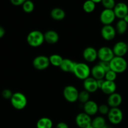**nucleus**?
Masks as SVG:
<instances>
[{
    "mask_svg": "<svg viewBox=\"0 0 128 128\" xmlns=\"http://www.w3.org/2000/svg\"><path fill=\"white\" fill-rule=\"evenodd\" d=\"M109 63H110V70L116 72L117 74L122 73L127 70V62L124 57L114 56L109 62Z\"/></svg>",
    "mask_w": 128,
    "mask_h": 128,
    "instance_id": "1",
    "label": "nucleus"
},
{
    "mask_svg": "<svg viewBox=\"0 0 128 128\" xmlns=\"http://www.w3.org/2000/svg\"><path fill=\"white\" fill-rule=\"evenodd\" d=\"M26 41L28 44L31 47H38L41 46L45 41L44 34H43L40 31L34 30L31 31L28 34L26 37Z\"/></svg>",
    "mask_w": 128,
    "mask_h": 128,
    "instance_id": "2",
    "label": "nucleus"
},
{
    "mask_svg": "<svg viewBox=\"0 0 128 128\" xmlns=\"http://www.w3.org/2000/svg\"><path fill=\"white\" fill-rule=\"evenodd\" d=\"M73 73L79 80H85L90 74V69L87 64L84 62H76Z\"/></svg>",
    "mask_w": 128,
    "mask_h": 128,
    "instance_id": "3",
    "label": "nucleus"
},
{
    "mask_svg": "<svg viewBox=\"0 0 128 128\" xmlns=\"http://www.w3.org/2000/svg\"><path fill=\"white\" fill-rule=\"evenodd\" d=\"M10 101L13 107L18 110H23L27 104V99L26 96L24 94L20 92L13 94Z\"/></svg>",
    "mask_w": 128,
    "mask_h": 128,
    "instance_id": "4",
    "label": "nucleus"
},
{
    "mask_svg": "<svg viewBox=\"0 0 128 128\" xmlns=\"http://www.w3.org/2000/svg\"><path fill=\"white\" fill-rule=\"evenodd\" d=\"M79 94L77 89L72 85L65 86L63 91L64 98L69 102H74L77 101Z\"/></svg>",
    "mask_w": 128,
    "mask_h": 128,
    "instance_id": "5",
    "label": "nucleus"
},
{
    "mask_svg": "<svg viewBox=\"0 0 128 128\" xmlns=\"http://www.w3.org/2000/svg\"><path fill=\"white\" fill-rule=\"evenodd\" d=\"M108 120L113 124H119L123 120L122 111L119 108H112L107 114Z\"/></svg>",
    "mask_w": 128,
    "mask_h": 128,
    "instance_id": "6",
    "label": "nucleus"
},
{
    "mask_svg": "<svg viewBox=\"0 0 128 128\" xmlns=\"http://www.w3.org/2000/svg\"><path fill=\"white\" fill-rule=\"evenodd\" d=\"M114 56L112 49L107 46L101 47L97 51V58L100 60V61L110 62Z\"/></svg>",
    "mask_w": 128,
    "mask_h": 128,
    "instance_id": "7",
    "label": "nucleus"
},
{
    "mask_svg": "<svg viewBox=\"0 0 128 128\" xmlns=\"http://www.w3.org/2000/svg\"><path fill=\"white\" fill-rule=\"evenodd\" d=\"M49 58L43 55H40L35 58L33 61V66L38 70H44L50 66Z\"/></svg>",
    "mask_w": 128,
    "mask_h": 128,
    "instance_id": "8",
    "label": "nucleus"
},
{
    "mask_svg": "<svg viewBox=\"0 0 128 128\" xmlns=\"http://www.w3.org/2000/svg\"><path fill=\"white\" fill-rule=\"evenodd\" d=\"M113 10L104 9L100 14V22L104 25H110L115 19Z\"/></svg>",
    "mask_w": 128,
    "mask_h": 128,
    "instance_id": "9",
    "label": "nucleus"
},
{
    "mask_svg": "<svg viewBox=\"0 0 128 128\" xmlns=\"http://www.w3.org/2000/svg\"><path fill=\"white\" fill-rule=\"evenodd\" d=\"M92 120L89 115L85 112H80L78 114L75 118V122L77 126L80 128H86L91 124Z\"/></svg>",
    "mask_w": 128,
    "mask_h": 128,
    "instance_id": "10",
    "label": "nucleus"
},
{
    "mask_svg": "<svg viewBox=\"0 0 128 128\" xmlns=\"http://www.w3.org/2000/svg\"><path fill=\"white\" fill-rule=\"evenodd\" d=\"M115 17L122 20L128 14V6L123 2H119L115 4L113 9Z\"/></svg>",
    "mask_w": 128,
    "mask_h": 128,
    "instance_id": "11",
    "label": "nucleus"
},
{
    "mask_svg": "<svg viewBox=\"0 0 128 128\" xmlns=\"http://www.w3.org/2000/svg\"><path fill=\"white\" fill-rule=\"evenodd\" d=\"M101 35L103 39L106 41H111L116 35L115 29L110 25H104L101 30Z\"/></svg>",
    "mask_w": 128,
    "mask_h": 128,
    "instance_id": "12",
    "label": "nucleus"
},
{
    "mask_svg": "<svg viewBox=\"0 0 128 128\" xmlns=\"http://www.w3.org/2000/svg\"><path fill=\"white\" fill-rule=\"evenodd\" d=\"M113 52L115 56L124 57L128 52L127 45L124 41H119L113 46Z\"/></svg>",
    "mask_w": 128,
    "mask_h": 128,
    "instance_id": "13",
    "label": "nucleus"
},
{
    "mask_svg": "<svg viewBox=\"0 0 128 128\" xmlns=\"http://www.w3.org/2000/svg\"><path fill=\"white\" fill-rule=\"evenodd\" d=\"M84 88L85 91L90 92H94L98 90L97 80L92 77H89L84 80Z\"/></svg>",
    "mask_w": 128,
    "mask_h": 128,
    "instance_id": "14",
    "label": "nucleus"
},
{
    "mask_svg": "<svg viewBox=\"0 0 128 128\" xmlns=\"http://www.w3.org/2000/svg\"><path fill=\"white\" fill-rule=\"evenodd\" d=\"M83 57L87 62H94L97 58V51L93 47L86 48L83 51Z\"/></svg>",
    "mask_w": 128,
    "mask_h": 128,
    "instance_id": "15",
    "label": "nucleus"
},
{
    "mask_svg": "<svg viewBox=\"0 0 128 128\" xmlns=\"http://www.w3.org/2000/svg\"><path fill=\"white\" fill-rule=\"evenodd\" d=\"M122 98L120 94L117 92H114L109 95L107 98V105L112 108H118L122 103Z\"/></svg>",
    "mask_w": 128,
    "mask_h": 128,
    "instance_id": "16",
    "label": "nucleus"
},
{
    "mask_svg": "<svg viewBox=\"0 0 128 128\" xmlns=\"http://www.w3.org/2000/svg\"><path fill=\"white\" fill-rule=\"evenodd\" d=\"M99 106L94 101L89 100L84 104V112L89 116H93L98 112Z\"/></svg>",
    "mask_w": 128,
    "mask_h": 128,
    "instance_id": "17",
    "label": "nucleus"
},
{
    "mask_svg": "<svg viewBox=\"0 0 128 128\" xmlns=\"http://www.w3.org/2000/svg\"><path fill=\"white\" fill-rule=\"evenodd\" d=\"M117 86L114 81H109L105 80L102 86L101 91L107 95H110L115 92Z\"/></svg>",
    "mask_w": 128,
    "mask_h": 128,
    "instance_id": "18",
    "label": "nucleus"
},
{
    "mask_svg": "<svg viewBox=\"0 0 128 128\" xmlns=\"http://www.w3.org/2000/svg\"><path fill=\"white\" fill-rule=\"evenodd\" d=\"M44 40L47 43L53 44L56 43L58 41V34L53 30H49L44 34Z\"/></svg>",
    "mask_w": 128,
    "mask_h": 128,
    "instance_id": "19",
    "label": "nucleus"
},
{
    "mask_svg": "<svg viewBox=\"0 0 128 128\" xmlns=\"http://www.w3.org/2000/svg\"><path fill=\"white\" fill-rule=\"evenodd\" d=\"M90 74H92V78H94L96 80H102V79H104V77H105V71L98 64L95 65L92 68V70H90Z\"/></svg>",
    "mask_w": 128,
    "mask_h": 128,
    "instance_id": "20",
    "label": "nucleus"
},
{
    "mask_svg": "<svg viewBox=\"0 0 128 128\" xmlns=\"http://www.w3.org/2000/svg\"><path fill=\"white\" fill-rule=\"evenodd\" d=\"M75 64H76V62H74L71 60L63 59L61 65L60 66V68L64 72H73Z\"/></svg>",
    "mask_w": 128,
    "mask_h": 128,
    "instance_id": "21",
    "label": "nucleus"
},
{
    "mask_svg": "<svg viewBox=\"0 0 128 128\" xmlns=\"http://www.w3.org/2000/svg\"><path fill=\"white\" fill-rule=\"evenodd\" d=\"M51 18L56 21H61L65 17V12L63 10L60 8H55L50 12Z\"/></svg>",
    "mask_w": 128,
    "mask_h": 128,
    "instance_id": "22",
    "label": "nucleus"
},
{
    "mask_svg": "<svg viewBox=\"0 0 128 128\" xmlns=\"http://www.w3.org/2000/svg\"><path fill=\"white\" fill-rule=\"evenodd\" d=\"M53 122L50 118H41L36 122V128H52Z\"/></svg>",
    "mask_w": 128,
    "mask_h": 128,
    "instance_id": "23",
    "label": "nucleus"
},
{
    "mask_svg": "<svg viewBox=\"0 0 128 128\" xmlns=\"http://www.w3.org/2000/svg\"><path fill=\"white\" fill-rule=\"evenodd\" d=\"M127 26L128 24L126 23L122 19L119 20L115 26V29L116 32H117L119 34H123L126 32L127 30Z\"/></svg>",
    "mask_w": 128,
    "mask_h": 128,
    "instance_id": "24",
    "label": "nucleus"
},
{
    "mask_svg": "<svg viewBox=\"0 0 128 128\" xmlns=\"http://www.w3.org/2000/svg\"><path fill=\"white\" fill-rule=\"evenodd\" d=\"M63 58L60 55L54 54L51 55L49 57V61L50 64L52 66H55V67H60L61 62L63 61Z\"/></svg>",
    "mask_w": 128,
    "mask_h": 128,
    "instance_id": "25",
    "label": "nucleus"
},
{
    "mask_svg": "<svg viewBox=\"0 0 128 128\" xmlns=\"http://www.w3.org/2000/svg\"><path fill=\"white\" fill-rule=\"evenodd\" d=\"M92 126L94 128H102L105 125V120L102 116H97L93 120H92L91 122Z\"/></svg>",
    "mask_w": 128,
    "mask_h": 128,
    "instance_id": "26",
    "label": "nucleus"
},
{
    "mask_svg": "<svg viewBox=\"0 0 128 128\" xmlns=\"http://www.w3.org/2000/svg\"><path fill=\"white\" fill-rule=\"evenodd\" d=\"M95 9V3L91 0H87L83 4V10L87 13L93 12Z\"/></svg>",
    "mask_w": 128,
    "mask_h": 128,
    "instance_id": "27",
    "label": "nucleus"
},
{
    "mask_svg": "<svg viewBox=\"0 0 128 128\" xmlns=\"http://www.w3.org/2000/svg\"><path fill=\"white\" fill-rule=\"evenodd\" d=\"M23 11L26 13H30L32 12L35 8V4L31 0H26L22 5Z\"/></svg>",
    "mask_w": 128,
    "mask_h": 128,
    "instance_id": "28",
    "label": "nucleus"
},
{
    "mask_svg": "<svg viewBox=\"0 0 128 128\" xmlns=\"http://www.w3.org/2000/svg\"><path fill=\"white\" fill-rule=\"evenodd\" d=\"M89 92H87L85 90L81 91V92H79V98H78V100L80 101L82 103L84 104L86 102H87L88 101H89V98H90V94H89Z\"/></svg>",
    "mask_w": 128,
    "mask_h": 128,
    "instance_id": "29",
    "label": "nucleus"
},
{
    "mask_svg": "<svg viewBox=\"0 0 128 128\" xmlns=\"http://www.w3.org/2000/svg\"><path fill=\"white\" fill-rule=\"evenodd\" d=\"M105 9L113 10L115 5V0H102L100 2Z\"/></svg>",
    "mask_w": 128,
    "mask_h": 128,
    "instance_id": "30",
    "label": "nucleus"
},
{
    "mask_svg": "<svg viewBox=\"0 0 128 128\" xmlns=\"http://www.w3.org/2000/svg\"><path fill=\"white\" fill-rule=\"evenodd\" d=\"M117 78V73L113 71L112 70H110L109 71L105 72V77L104 79L106 81H114Z\"/></svg>",
    "mask_w": 128,
    "mask_h": 128,
    "instance_id": "31",
    "label": "nucleus"
},
{
    "mask_svg": "<svg viewBox=\"0 0 128 128\" xmlns=\"http://www.w3.org/2000/svg\"><path fill=\"white\" fill-rule=\"evenodd\" d=\"M109 106H108L107 104H100V106H99V108H98V111L100 112L101 114L107 115L108 112L109 111Z\"/></svg>",
    "mask_w": 128,
    "mask_h": 128,
    "instance_id": "32",
    "label": "nucleus"
},
{
    "mask_svg": "<svg viewBox=\"0 0 128 128\" xmlns=\"http://www.w3.org/2000/svg\"><path fill=\"white\" fill-rule=\"evenodd\" d=\"M13 92H11V90H8V89H6L4 90L2 92V96L6 100H10L11 98L13 96Z\"/></svg>",
    "mask_w": 128,
    "mask_h": 128,
    "instance_id": "33",
    "label": "nucleus"
},
{
    "mask_svg": "<svg viewBox=\"0 0 128 128\" xmlns=\"http://www.w3.org/2000/svg\"><path fill=\"white\" fill-rule=\"evenodd\" d=\"M99 64L102 68V69L105 72H107V71H109L110 70V63H109V62H107V61H100Z\"/></svg>",
    "mask_w": 128,
    "mask_h": 128,
    "instance_id": "34",
    "label": "nucleus"
},
{
    "mask_svg": "<svg viewBox=\"0 0 128 128\" xmlns=\"http://www.w3.org/2000/svg\"><path fill=\"white\" fill-rule=\"evenodd\" d=\"M26 1V0H10V2L14 6H20L23 5V4Z\"/></svg>",
    "mask_w": 128,
    "mask_h": 128,
    "instance_id": "35",
    "label": "nucleus"
},
{
    "mask_svg": "<svg viewBox=\"0 0 128 128\" xmlns=\"http://www.w3.org/2000/svg\"><path fill=\"white\" fill-rule=\"evenodd\" d=\"M56 128H69V126L67 123L64 122H60L56 124Z\"/></svg>",
    "mask_w": 128,
    "mask_h": 128,
    "instance_id": "36",
    "label": "nucleus"
},
{
    "mask_svg": "<svg viewBox=\"0 0 128 128\" xmlns=\"http://www.w3.org/2000/svg\"><path fill=\"white\" fill-rule=\"evenodd\" d=\"M104 81H105V80H104V79H102V80H97L98 88H99V89L101 88V87H102V86L103 83H104Z\"/></svg>",
    "mask_w": 128,
    "mask_h": 128,
    "instance_id": "37",
    "label": "nucleus"
},
{
    "mask_svg": "<svg viewBox=\"0 0 128 128\" xmlns=\"http://www.w3.org/2000/svg\"><path fill=\"white\" fill-rule=\"evenodd\" d=\"M5 34V30L3 27L0 26V39L2 38Z\"/></svg>",
    "mask_w": 128,
    "mask_h": 128,
    "instance_id": "38",
    "label": "nucleus"
},
{
    "mask_svg": "<svg viewBox=\"0 0 128 128\" xmlns=\"http://www.w3.org/2000/svg\"><path fill=\"white\" fill-rule=\"evenodd\" d=\"M122 20H124V21H125V22H126V23L128 24V14L126 15V16H124V18L122 19Z\"/></svg>",
    "mask_w": 128,
    "mask_h": 128,
    "instance_id": "39",
    "label": "nucleus"
},
{
    "mask_svg": "<svg viewBox=\"0 0 128 128\" xmlns=\"http://www.w3.org/2000/svg\"><path fill=\"white\" fill-rule=\"evenodd\" d=\"M91 1H92L93 2H94L95 4H96V3H99V2H101L102 0H91Z\"/></svg>",
    "mask_w": 128,
    "mask_h": 128,
    "instance_id": "40",
    "label": "nucleus"
},
{
    "mask_svg": "<svg viewBox=\"0 0 128 128\" xmlns=\"http://www.w3.org/2000/svg\"><path fill=\"white\" fill-rule=\"evenodd\" d=\"M86 128H94L92 126V124H90V125H89V126H88Z\"/></svg>",
    "mask_w": 128,
    "mask_h": 128,
    "instance_id": "41",
    "label": "nucleus"
},
{
    "mask_svg": "<svg viewBox=\"0 0 128 128\" xmlns=\"http://www.w3.org/2000/svg\"><path fill=\"white\" fill-rule=\"evenodd\" d=\"M107 126H105V127H104V128H107Z\"/></svg>",
    "mask_w": 128,
    "mask_h": 128,
    "instance_id": "42",
    "label": "nucleus"
},
{
    "mask_svg": "<svg viewBox=\"0 0 128 128\" xmlns=\"http://www.w3.org/2000/svg\"><path fill=\"white\" fill-rule=\"evenodd\" d=\"M127 49H128V42H127Z\"/></svg>",
    "mask_w": 128,
    "mask_h": 128,
    "instance_id": "43",
    "label": "nucleus"
},
{
    "mask_svg": "<svg viewBox=\"0 0 128 128\" xmlns=\"http://www.w3.org/2000/svg\"><path fill=\"white\" fill-rule=\"evenodd\" d=\"M107 128H108V127H107Z\"/></svg>",
    "mask_w": 128,
    "mask_h": 128,
    "instance_id": "44",
    "label": "nucleus"
}]
</instances>
